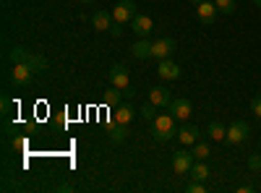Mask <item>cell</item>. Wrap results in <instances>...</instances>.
Returning a JSON list of instances; mask_svg holds the SVG:
<instances>
[{"mask_svg":"<svg viewBox=\"0 0 261 193\" xmlns=\"http://www.w3.org/2000/svg\"><path fill=\"white\" fill-rule=\"evenodd\" d=\"M151 133H154V141H160V144H167L172 136H178L172 113H160L154 120H151Z\"/></svg>","mask_w":261,"mask_h":193,"instance_id":"cell-1","label":"cell"},{"mask_svg":"<svg viewBox=\"0 0 261 193\" xmlns=\"http://www.w3.org/2000/svg\"><path fill=\"white\" fill-rule=\"evenodd\" d=\"M248 133H251V128H248V123L246 120H232L230 125H227V136H225V141L227 144H243L246 139H248Z\"/></svg>","mask_w":261,"mask_h":193,"instance_id":"cell-2","label":"cell"},{"mask_svg":"<svg viewBox=\"0 0 261 193\" xmlns=\"http://www.w3.org/2000/svg\"><path fill=\"white\" fill-rule=\"evenodd\" d=\"M136 3L134 0H120V3L113 8V21H118V24H128V21H134L136 16Z\"/></svg>","mask_w":261,"mask_h":193,"instance_id":"cell-3","label":"cell"},{"mask_svg":"<svg viewBox=\"0 0 261 193\" xmlns=\"http://www.w3.org/2000/svg\"><path fill=\"white\" fill-rule=\"evenodd\" d=\"M172 52H175V39L172 37H160L157 42H151V58L167 60Z\"/></svg>","mask_w":261,"mask_h":193,"instance_id":"cell-4","label":"cell"},{"mask_svg":"<svg viewBox=\"0 0 261 193\" xmlns=\"http://www.w3.org/2000/svg\"><path fill=\"white\" fill-rule=\"evenodd\" d=\"M32 76H34V68L29 66V63H13V68H11V81L16 84V87H29Z\"/></svg>","mask_w":261,"mask_h":193,"instance_id":"cell-5","label":"cell"},{"mask_svg":"<svg viewBox=\"0 0 261 193\" xmlns=\"http://www.w3.org/2000/svg\"><path fill=\"white\" fill-rule=\"evenodd\" d=\"M167 110L172 113V118H175V120H188L191 118V113H193V107H191V102L186 99V97H178V99H172L170 102V107H167Z\"/></svg>","mask_w":261,"mask_h":193,"instance_id":"cell-6","label":"cell"},{"mask_svg":"<svg viewBox=\"0 0 261 193\" xmlns=\"http://www.w3.org/2000/svg\"><path fill=\"white\" fill-rule=\"evenodd\" d=\"M193 162H196V157L180 149V152H175V157H172V170H175V175H188Z\"/></svg>","mask_w":261,"mask_h":193,"instance_id":"cell-7","label":"cell"},{"mask_svg":"<svg viewBox=\"0 0 261 193\" xmlns=\"http://www.w3.org/2000/svg\"><path fill=\"white\" fill-rule=\"evenodd\" d=\"M217 13H220V8L214 6V0H204V3L196 6V16H199L201 24H214Z\"/></svg>","mask_w":261,"mask_h":193,"instance_id":"cell-8","label":"cell"},{"mask_svg":"<svg viewBox=\"0 0 261 193\" xmlns=\"http://www.w3.org/2000/svg\"><path fill=\"white\" fill-rule=\"evenodd\" d=\"M157 73H160V78L162 81H175V78H180V66L175 60H160V68H157Z\"/></svg>","mask_w":261,"mask_h":193,"instance_id":"cell-9","label":"cell"},{"mask_svg":"<svg viewBox=\"0 0 261 193\" xmlns=\"http://www.w3.org/2000/svg\"><path fill=\"white\" fill-rule=\"evenodd\" d=\"M110 84L113 87H118V89H128L130 87V76H128V68L125 66H113L110 68Z\"/></svg>","mask_w":261,"mask_h":193,"instance_id":"cell-10","label":"cell"},{"mask_svg":"<svg viewBox=\"0 0 261 193\" xmlns=\"http://www.w3.org/2000/svg\"><path fill=\"white\" fill-rule=\"evenodd\" d=\"M130 26H134V32H136L139 37H149L151 29H154V21H151L146 13H136L134 21H130Z\"/></svg>","mask_w":261,"mask_h":193,"instance_id":"cell-11","label":"cell"},{"mask_svg":"<svg viewBox=\"0 0 261 193\" xmlns=\"http://www.w3.org/2000/svg\"><path fill=\"white\" fill-rule=\"evenodd\" d=\"M199 136H201V131L196 125H180L178 128V141L183 146H193L196 141H199Z\"/></svg>","mask_w":261,"mask_h":193,"instance_id":"cell-12","label":"cell"},{"mask_svg":"<svg viewBox=\"0 0 261 193\" xmlns=\"http://www.w3.org/2000/svg\"><path fill=\"white\" fill-rule=\"evenodd\" d=\"M130 55H134L136 60H149L151 58V42L146 37H139L134 42V47H130Z\"/></svg>","mask_w":261,"mask_h":193,"instance_id":"cell-13","label":"cell"},{"mask_svg":"<svg viewBox=\"0 0 261 193\" xmlns=\"http://www.w3.org/2000/svg\"><path fill=\"white\" fill-rule=\"evenodd\" d=\"M134 115H136L134 104H118V107H115V113H113V123L128 125L130 120H134Z\"/></svg>","mask_w":261,"mask_h":193,"instance_id":"cell-14","label":"cell"},{"mask_svg":"<svg viewBox=\"0 0 261 193\" xmlns=\"http://www.w3.org/2000/svg\"><path fill=\"white\" fill-rule=\"evenodd\" d=\"M149 102H154L160 110H162V107H170L172 97H170V92L165 87H154V89H149Z\"/></svg>","mask_w":261,"mask_h":193,"instance_id":"cell-15","label":"cell"},{"mask_svg":"<svg viewBox=\"0 0 261 193\" xmlns=\"http://www.w3.org/2000/svg\"><path fill=\"white\" fill-rule=\"evenodd\" d=\"M92 24H94V29H99V32H110V26H113V13L97 11V13L92 16Z\"/></svg>","mask_w":261,"mask_h":193,"instance_id":"cell-16","label":"cell"},{"mask_svg":"<svg viewBox=\"0 0 261 193\" xmlns=\"http://www.w3.org/2000/svg\"><path fill=\"white\" fill-rule=\"evenodd\" d=\"M29 58H32V52L27 47H21V45L11 47V52H8V60L11 63H29Z\"/></svg>","mask_w":261,"mask_h":193,"instance_id":"cell-17","label":"cell"},{"mask_svg":"<svg viewBox=\"0 0 261 193\" xmlns=\"http://www.w3.org/2000/svg\"><path fill=\"white\" fill-rule=\"evenodd\" d=\"M206 136L209 139H214V141H225V136H227V128L222 125V123H209V128H206Z\"/></svg>","mask_w":261,"mask_h":193,"instance_id":"cell-18","label":"cell"},{"mask_svg":"<svg viewBox=\"0 0 261 193\" xmlns=\"http://www.w3.org/2000/svg\"><path fill=\"white\" fill-rule=\"evenodd\" d=\"M188 175H191L193 180H201V183H204V180L209 178V167L204 164V159H199V162H193V167H191Z\"/></svg>","mask_w":261,"mask_h":193,"instance_id":"cell-19","label":"cell"},{"mask_svg":"<svg viewBox=\"0 0 261 193\" xmlns=\"http://www.w3.org/2000/svg\"><path fill=\"white\" fill-rule=\"evenodd\" d=\"M125 136H128L125 125H120V123H113V125H110V141H113V144H123Z\"/></svg>","mask_w":261,"mask_h":193,"instance_id":"cell-20","label":"cell"},{"mask_svg":"<svg viewBox=\"0 0 261 193\" xmlns=\"http://www.w3.org/2000/svg\"><path fill=\"white\" fill-rule=\"evenodd\" d=\"M120 92H123V89H118V87H113V84H110V89L105 92V104L118 107V104H120Z\"/></svg>","mask_w":261,"mask_h":193,"instance_id":"cell-21","label":"cell"},{"mask_svg":"<svg viewBox=\"0 0 261 193\" xmlns=\"http://www.w3.org/2000/svg\"><path fill=\"white\" fill-rule=\"evenodd\" d=\"M191 154H193L196 159H206V157L212 154V149H209V144H206V141H196V144H193V152H191Z\"/></svg>","mask_w":261,"mask_h":193,"instance_id":"cell-22","label":"cell"},{"mask_svg":"<svg viewBox=\"0 0 261 193\" xmlns=\"http://www.w3.org/2000/svg\"><path fill=\"white\" fill-rule=\"evenodd\" d=\"M157 110H160V107H157L154 102H146V104H141V118H144V120H154V118L160 115Z\"/></svg>","mask_w":261,"mask_h":193,"instance_id":"cell-23","label":"cell"},{"mask_svg":"<svg viewBox=\"0 0 261 193\" xmlns=\"http://www.w3.org/2000/svg\"><path fill=\"white\" fill-rule=\"evenodd\" d=\"M214 6L220 8L225 16H230V13H235V0H214Z\"/></svg>","mask_w":261,"mask_h":193,"instance_id":"cell-24","label":"cell"},{"mask_svg":"<svg viewBox=\"0 0 261 193\" xmlns=\"http://www.w3.org/2000/svg\"><path fill=\"white\" fill-rule=\"evenodd\" d=\"M186 190H188V193H206V185H204L201 180H193V183H188Z\"/></svg>","mask_w":261,"mask_h":193,"instance_id":"cell-25","label":"cell"},{"mask_svg":"<svg viewBox=\"0 0 261 193\" xmlns=\"http://www.w3.org/2000/svg\"><path fill=\"white\" fill-rule=\"evenodd\" d=\"M251 113H253L256 118H261V94H256V97L251 99Z\"/></svg>","mask_w":261,"mask_h":193,"instance_id":"cell-26","label":"cell"},{"mask_svg":"<svg viewBox=\"0 0 261 193\" xmlns=\"http://www.w3.org/2000/svg\"><path fill=\"white\" fill-rule=\"evenodd\" d=\"M248 167L258 173V170H261V154H251V159H248Z\"/></svg>","mask_w":261,"mask_h":193,"instance_id":"cell-27","label":"cell"},{"mask_svg":"<svg viewBox=\"0 0 261 193\" xmlns=\"http://www.w3.org/2000/svg\"><path fill=\"white\" fill-rule=\"evenodd\" d=\"M110 34H113V37H120V34H123V24H118V21H113V26H110Z\"/></svg>","mask_w":261,"mask_h":193,"instance_id":"cell-28","label":"cell"},{"mask_svg":"<svg viewBox=\"0 0 261 193\" xmlns=\"http://www.w3.org/2000/svg\"><path fill=\"white\" fill-rule=\"evenodd\" d=\"M238 190H241V193H251V190H253V185H248V183H246V185H241Z\"/></svg>","mask_w":261,"mask_h":193,"instance_id":"cell-29","label":"cell"},{"mask_svg":"<svg viewBox=\"0 0 261 193\" xmlns=\"http://www.w3.org/2000/svg\"><path fill=\"white\" fill-rule=\"evenodd\" d=\"M191 3H193V6H199V3H204V0H191Z\"/></svg>","mask_w":261,"mask_h":193,"instance_id":"cell-30","label":"cell"},{"mask_svg":"<svg viewBox=\"0 0 261 193\" xmlns=\"http://www.w3.org/2000/svg\"><path fill=\"white\" fill-rule=\"evenodd\" d=\"M79 3H84V6H89V3H92V0H79Z\"/></svg>","mask_w":261,"mask_h":193,"instance_id":"cell-31","label":"cell"},{"mask_svg":"<svg viewBox=\"0 0 261 193\" xmlns=\"http://www.w3.org/2000/svg\"><path fill=\"white\" fill-rule=\"evenodd\" d=\"M253 3H256V6H258V8H261V0H253Z\"/></svg>","mask_w":261,"mask_h":193,"instance_id":"cell-32","label":"cell"},{"mask_svg":"<svg viewBox=\"0 0 261 193\" xmlns=\"http://www.w3.org/2000/svg\"><path fill=\"white\" fill-rule=\"evenodd\" d=\"M258 178H261V170H258Z\"/></svg>","mask_w":261,"mask_h":193,"instance_id":"cell-33","label":"cell"}]
</instances>
